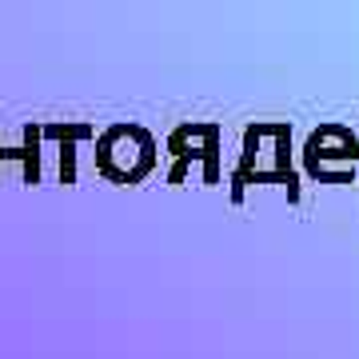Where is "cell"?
I'll list each match as a JSON object with an SVG mask.
<instances>
[{"mask_svg": "<svg viewBox=\"0 0 359 359\" xmlns=\"http://www.w3.org/2000/svg\"><path fill=\"white\" fill-rule=\"evenodd\" d=\"M327 160H351L355 164V136L347 128H320L316 136L308 140V164L316 176H323V164Z\"/></svg>", "mask_w": 359, "mask_h": 359, "instance_id": "6da1fadb", "label": "cell"}]
</instances>
